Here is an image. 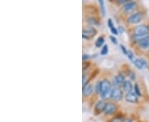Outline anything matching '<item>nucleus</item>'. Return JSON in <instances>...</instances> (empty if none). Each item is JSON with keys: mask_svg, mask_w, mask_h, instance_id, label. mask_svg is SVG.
I'll use <instances>...</instances> for the list:
<instances>
[{"mask_svg": "<svg viewBox=\"0 0 149 122\" xmlns=\"http://www.w3.org/2000/svg\"><path fill=\"white\" fill-rule=\"evenodd\" d=\"M128 75H129V78L132 79V80H135V73H133V72H132V71H130V73H128Z\"/></svg>", "mask_w": 149, "mask_h": 122, "instance_id": "24", "label": "nucleus"}, {"mask_svg": "<svg viewBox=\"0 0 149 122\" xmlns=\"http://www.w3.org/2000/svg\"><path fill=\"white\" fill-rule=\"evenodd\" d=\"M106 106H107V103L105 101H99L95 106V112H96V114H99L105 112Z\"/></svg>", "mask_w": 149, "mask_h": 122, "instance_id": "7", "label": "nucleus"}, {"mask_svg": "<svg viewBox=\"0 0 149 122\" xmlns=\"http://www.w3.org/2000/svg\"><path fill=\"white\" fill-rule=\"evenodd\" d=\"M86 22L89 24H91V25H99V22L95 18H88Z\"/></svg>", "mask_w": 149, "mask_h": 122, "instance_id": "18", "label": "nucleus"}, {"mask_svg": "<svg viewBox=\"0 0 149 122\" xmlns=\"http://www.w3.org/2000/svg\"><path fill=\"white\" fill-rule=\"evenodd\" d=\"M108 26L109 27L111 32H112L114 35H118V34H119V31H118V30L116 29V27L114 26V23H113V21H112L111 18H109V19H108Z\"/></svg>", "mask_w": 149, "mask_h": 122, "instance_id": "15", "label": "nucleus"}, {"mask_svg": "<svg viewBox=\"0 0 149 122\" xmlns=\"http://www.w3.org/2000/svg\"><path fill=\"white\" fill-rule=\"evenodd\" d=\"M89 58V56L88 54H83V55H82V60H87Z\"/></svg>", "mask_w": 149, "mask_h": 122, "instance_id": "28", "label": "nucleus"}, {"mask_svg": "<svg viewBox=\"0 0 149 122\" xmlns=\"http://www.w3.org/2000/svg\"><path fill=\"white\" fill-rule=\"evenodd\" d=\"M123 90H124L127 93H128V92H131L132 88H133L131 81H129V80H126V81L123 83Z\"/></svg>", "mask_w": 149, "mask_h": 122, "instance_id": "14", "label": "nucleus"}, {"mask_svg": "<svg viewBox=\"0 0 149 122\" xmlns=\"http://www.w3.org/2000/svg\"><path fill=\"white\" fill-rule=\"evenodd\" d=\"M94 87L92 84H87L86 86L83 87V96H90L93 92Z\"/></svg>", "mask_w": 149, "mask_h": 122, "instance_id": "12", "label": "nucleus"}, {"mask_svg": "<svg viewBox=\"0 0 149 122\" xmlns=\"http://www.w3.org/2000/svg\"><path fill=\"white\" fill-rule=\"evenodd\" d=\"M149 34V27L146 25L136 26L133 30V35L136 37H142Z\"/></svg>", "mask_w": 149, "mask_h": 122, "instance_id": "2", "label": "nucleus"}, {"mask_svg": "<svg viewBox=\"0 0 149 122\" xmlns=\"http://www.w3.org/2000/svg\"><path fill=\"white\" fill-rule=\"evenodd\" d=\"M142 13L141 12H136L134 14H132L129 18H128V22L131 24H137L139 23L142 19Z\"/></svg>", "mask_w": 149, "mask_h": 122, "instance_id": "5", "label": "nucleus"}, {"mask_svg": "<svg viewBox=\"0 0 149 122\" xmlns=\"http://www.w3.org/2000/svg\"><path fill=\"white\" fill-rule=\"evenodd\" d=\"M138 45L140 46L141 48H142V49L149 48V35L140 38L138 41Z\"/></svg>", "mask_w": 149, "mask_h": 122, "instance_id": "9", "label": "nucleus"}, {"mask_svg": "<svg viewBox=\"0 0 149 122\" xmlns=\"http://www.w3.org/2000/svg\"><path fill=\"white\" fill-rule=\"evenodd\" d=\"M110 40H111V41H112V42H113L114 44H115V45H116V44H118V41H117V39H116L114 36H113V35H111V36H110Z\"/></svg>", "mask_w": 149, "mask_h": 122, "instance_id": "26", "label": "nucleus"}, {"mask_svg": "<svg viewBox=\"0 0 149 122\" xmlns=\"http://www.w3.org/2000/svg\"><path fill=\"white\" fill-rule=\"evenodd\" d=\"M86 82H87V79H86V76L85 74H83V77H82V83H83V86H86Z\"/></svg>", "mask_w": 149, "mask_h": 122, "instance_id": "23", "label": "nucleus"}, {"mask_svg": "<svg viewBox=\"0 0 149 122\" xmlns=\"http://www.w3.org/2000/svg\"><path fill=\"white\" fill-rule=\"evenodd\" d=\"M105 44V38L104 36H99L95 41V46L98 47V48H100L104 45Z\"/></svg>", "mask_w": 149, "mask_h": 122, "instance_id": "16", "label": "nucleus"}, {"mask_svg": "<svg viewBox=\"0 0 149 122\" xmlns=\"http://www.w3.org/2000/svg\"><path fill=\"white\" fill-rule=\"evenodd\" d=\"M123 96V91L119 88V87H114L112 89V92H111V95L110 97L116 101V102H119V101H121L122 98Z\"/></svg>", "mask_w": 149, "mask_h": 122, "instance_id": "4", "label": "nucleus"}, {"mask_svg": "<svg viewBox=\"0 0 149 122\" xmlns=\"http://www.w3.org/2000/svg\"><path fill=\"white\" fill-rule=\"evenodd\" d=\"M111 92H112V85H111L110 82L107 79H104V80L100 81L99 94L101 97H103L104 99H107V98L110 97Z\"/></svg>", "mask_w": 149, "mask_h": 122, "instance_id": "1", "label": "nucleus"}, {"mask_svg": "<svg viewBox=\"0 0 149 122\" xmlns=\"http://www.w3.org/2000/svg\"><path fill=\"white\" fill-rule=\"evenodd\" d=\"M122 121H123V120H122L120 117H115V118L113 119V121H112V122H122Z\"/></svg>", "mask_w": 149, "mask_h": 122, "instance_id": "25", "label": "nucleus"}, {"mask_svg": "<svg viewBox=\"0 0 149 122\" xmlns=\"http://www.w3.org/2000/svg\"><path fill=\"white\" fill-rule=\"evenodd\" d=\"M133 63L138 70H143L148 66V63L144 59H136Z\"/></svg>", "mask_w": 149, "mask_h": 122, "instance_id": "10", "label": "nucleus"}, {"mask_svg": "<svg viewBox=\"0 0 149 122\" xmlns=\"http://www.w3.org/2000/svg\"><path fill=\"white\" fill-rule=\"evenodd\" d=\"M99 6H100V11H101V14L103 17L105 16L106 11L105 8V2L103 0H99Z\"/></svg>", "mask_w": 149, "mask_h": 122, "instance_id": "17", "label": "nucleus"}, {"mask_svg": "<svg viewBox=\"0 0 149 122\" xmlns=\"http://www.w3.org/2000/svg\"><path fill=\"white\" fill-rule=\"evenodd\" d=\"M127 56H128V59H129V60H130L131 61H132V62H134V61H135V59H134V54H133L132 51H130V50H128V51Z\"/></svg>", "mask_w": 149, "mask_h": 122, "instance_id": "20", "label": "nucleus"}, {"mask_svg": "<svg viewBox=\"0 0 149 122\" xmlns=\"http://www.w3.org/2000/svg\"><path fill=\"white\" fill-rule=\"evenodd\" d=\"M108 53H109V46H108L107 45H105L102 47V49H101V52H100V54H101L102 55H106Z\"/></svg>", "mask_w": 149, "mask_h": 122, "instance_id": "19", "label": "nucleus"}, {"mask_svg": "<svg viewBox=\"0 0 149 122\" xmlns=\"http://www.w3.org/2000/svg\"><path fill=\"white\" fill-rule=\"evenodd\" d=\"M125 81H126V80H125V77H124V75L122 74V73L118 74L114 79V83H115V84H116L117 86H120V85L123 86V83H124Z\"/></svg>", "mask_w": 149, "mask_h": 122, "instance_id": "13", "label": "nucleus"}, {"mask_svg": "<svg viewBox=\"0 0 149 122\" xmlns=\"http://www.w3.org/2000/svg\"><path fill=\"white\" fill-rule=\"evenodd\" d=\"M125 99L129 103H137L138 99V95L135 92H128L125 95Z\"/></svg>", "mask_w": 149, "mask_h": 122, "instance_id": "6", "label": "nucleus"}, {"mask_svg": "<svg viewBox=\"0 0 149 122\" xmlns=\"http://www.w3.org/2000/svg\"><path fill=\"white\" fill-rule=\"evenodd\" d=\"M97 30L93 27V26H87L85 28L83 29L82 31V37L85 40H90L93 37H95V35L97 34Z\"/></svg>", "mask_w": 149, "mask_h": 122, "instance_id": "3", "label": "nucleus"}, {"mask_svg": "<svg viewBox=\"0 0 149 122\" xmlns=\"http://www.w3.org/2000/svg\"><path fill=\"white\" fill-rule=\"evenodd\" d=\"M120 49L123 51V54H124L125 55H127V54H128V50H127V49H126V47H125L123 45H120Z\"/></svg>", "mask_w": 149, "mask_h": 122, "instance_id": "22", "label": "nucleus"}, {"mask_svg": "<svg viewBox=\"0 0 149 122\" xmlns=\"http://www.w3.org/2000/svg\"><path fill=\"white\" fill-rule=\"evenodd\" d=\"M136 5H137V3L135 2H132V1L128 2V3H126L123 5V10L125 12H131L132 10H133V9H135Z\"/></svg>", "mask_w": 149, "mask_h": 122, "instance_id": "11", "label": "nucleus"}, {"mask_svg": "<svg viewBox=\"0 0 149 122\" xmlns=\"http://www.w3.org/2000/svg\"><path fill=\"white\" fill-rule=\"evenodd\" d=\"M122 122H133V121H132L131 119H124V120H123V121Z\"/></svg>", "mask_w": 149, "mask_h": 122, "instance_id": "29", "label": "nucleus"}, {"mask_svg": "<svg viewBox=\"0 0 149 122\" xmlns=\"http://www.w3.org/2000/svg\"><path fill=\"white\" fill-rule=\"evenodd\" d=\"M117 111V106L113 103V102H109L107 103L105 110V115H112L116 112Z\"/></svg>", "mask_w": 149, "mask_h": 122, "instance_id": "8", "label": "nucleus"}, {"mask_svg": "<svg viewBox=\"0 0 149 122\" xmlns=\"http://www.w3.org/2000/svg\"><path fill=\"white\" fill-rule=\"evenodd\" d=\"M134 92L138 95V96H141L142 93H141V91L139 90V87L138 84H135L134 85Z\"/></svg>", "mask_w": 149, "mask_h": 122, "instance_id": "21", "label": "nucleus"}, {"mask_svg": "<svg viewBox=\"0 0 149 122\" xmlns=\"http://www.w3.org/2000/svg\"><path fill=\"white\" fill-rule=\"evenodd\" d=\"M96 92L98 93H99V91H100V82H98L96 84Z\"/></svg>", "mask_w": 149, "mask_h": 122, "instance_id": "27", "label": "nucleus"}]
</instances>
